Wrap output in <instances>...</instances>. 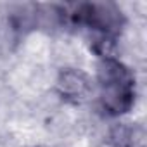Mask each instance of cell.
Masks as SVG:
<instances>
[{
  "label": "cell",
  "mask_w": 147,
  "mask_h": 147,
  "mask_svg": "<svg viewBox=\"0 0 147 147\" xmlns=\"http://www.w3.org/2000/svg\"><path fill=\"white\" fill-rule=\"evenodd\" d=\"M99 100L100 107L109 116L128 113L135 102V76L118 59H100L97 67Z\"/></svg>",
  "instance_id": "obj_1"
},
{
  "label": "cell",
  "mask_w": 147,
  "mask_h": 147,
  "mask_svg": "<svg viewBox=\"0 0 147 147\" xmlns=\"http://www.w3.org/2000/svg\"><path fill=\"white\" fill-rule=\"evenodd\" d=\"M61 21L87 26L94 30L97 36L116 40L125 26V14L116 4L111 2H87L62 7Z\"/></svg>",
  "instance_id": "obj_2"
},
{
  "label": "cell",
  "mask_w": 147,
  "mask_h": 147,
  "mask_svg": "<svg viewBox=\"0 0 147 147\" xmlns=\"http://www.w3.org/2000/svg\"><path fill=\"white\" fill-rule=\"evenodd\" d=\"M55 88H57V94L64 100L76 104V102H82L87 99V95L92 90V83H90V78L82 69L67 67L59 73Z\"/></svg>",
  "instance_id": "obj_3"
},
{
  "label": "cell",
  "mask_w": 147,
  "mask_h": 147,
  "mask_svg": "<svg viewBox=\"0 0 147 147\" xmlns=\"http://www.w3.org/2000/svg\"><path fill=\"white\" fill-rule=\"evenodd\" d=\"M109 144L113 147H144L145 144L144 128L135 123L114 125L109 131Z\"/></svg>",
  "instance_id": "obj_4"
}]
</instances>
